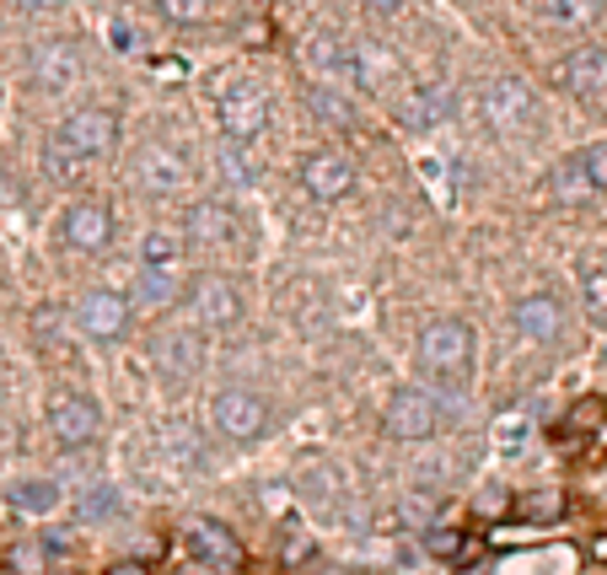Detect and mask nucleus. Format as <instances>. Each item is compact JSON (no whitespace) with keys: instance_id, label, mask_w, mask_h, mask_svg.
Returning a JSON list of instances; mask_svg holds the SVG:
<instances>
[{"instance_id":"obj_1","label":"nucleus","mask_w":607,"mask_h":575,"mask_svg":"<svg viewBox=\"0 0 607 575\" xmlns=\"http://www.w3.org/2000/svg\"><path fill=\"white\" fill-rule=\"evenodd\" d=\"M114 146H119V114H114V108H76V114L55 129V140L43 146V167H49V178L70 183L76 167L108 156Z\"/></svg>"},{"instance_id":"obj_2","label":"nucleus","mask_w":607,"mask_h":575,"mask_svg":"<svg viewBox=\"0 0 607 575\" xmlns=\"http://www.w3.org/2000/svg\"><path fill=\"white\" fill-rule=\"evenodd\" d=\"M468 366H473V329L457 318H435L420 333V371L435 382H462Z\"/></svg>"},{"instance_id":"obj_3","label":"nucleus","mask_w":607,"mask_h":575,"mask_svg":"<svg viewBox=\"0 0 607 575\" xmlns=\"http://www.w3.org/2000/svg\"><path fill=\"white\" fill-rule=\"evenodd\" d=\"M215 119H221V135H226L232 146L258 140L264 124H270V91L258 87V81H237V87H226L221 91V103H215Z\"/></svg>"},{"instance_id":"obj_4","label":"nucleus","mask_w":607,"mask_h":575,"mask_svg":"<svg viewBox=\"0 0 607 575\" xmlns=\"http://www.w3.org/2000/svg\"><path fill=\"white\" fill-rule=\"evenodd\" d=\"M183 544H188V554H194L199 565H211V571H221V575H232L247 565L237 533H232L226 522H215V516H188V522H183Z\"/></svg>"},{"instance_id":"obj_5","label":"nucleus","mask_w":607,"mask_h":575,"mask_svg":"<svg viewBox=\"0 0 607 575\" xmlns=\"http://www.w3.org/2000/svg\"><path fill=\"white\" fill-rule=\"evenodd\" d=\"M350 81L361 91H371V97H382V103H393V97H403V87H409V70H403V60H398L393 49L361 43V49L350 55Z\"/></svg>"},{"instance_id":"obj_6","label":"nucleus","mask_w":607,"mask_h":575,"mask_svg":"<svg viewBox=\"0 0 607 575\" xmlns=\"http://www.w3.org/2000/svg\"><path fill=\"white\" fill-rule=\"evenodd\" d=\"M211 415L226 441H258L264 425H270V403L258 393H247V388H226V393H215Z\"/></svg>"},{"instance_id":"obj_7","label":"nucleus","mask_w":607,"mask_h":575,"mask_svg":"<svg viewBox=\"0 0 607 575\" xmlns=\"http://www.w3.org/2000/svg\"><path fill=\"white\" fill-rule=\"evenodd\" d=\"M81 70H87V60H81V49L70 43V38H55V43H38L28 55V81L38 91H70L76 81H81Z\"/></svg>"},{"instance_id":"obj_8","label":"nucleus","mask_w":607,"mask_h":575,"mask_svg":"<svg viewBox=\"0 0 607 575\" xmlns=\"http://www.w3.org/2000/svg\"><path fill=\"white\" fill-rule=\"evenodd\" d=\"M435 420H441V409L425 388H398L388 398V415H382L393 441H425V436H435Z\"/></svg>"},{"instance_id":"obj_9","label":"nucleus","mask_w":607,"mask_h":575,"mask_svg":"<svg viewBox=\"0 0 607 575\" xmlns=\"http://www.w3.org/2000/svg\"><path fill=\"white\" fill-rule=\"evenodd\" d=\"M302 188L312 194V199L334 205V199H344V194L355 188V162H350L344 152H334V146H323V152H306Z\"/></svg>"},{"instance_id":"obj_10","label":"nucleus","mask_w":607,"mask_h":575,"mask_svg":"<svg viewBox=\"0 0 607 575\" xmlns=\"http://www.w3.org/2000/svg\"><path fill=\"white\" fill-rule=\"evenodd\" d=\"M60 237H65V247H76V253H102V247L114 243V211H108L102 199H76V205L60 215Z\"/></svg>"},{"instance_id":"obj_11","label":"nucleus","mask_w":607,"mask_h":575,"mask_svg":"<svg viewBox=\"0 0 607 575\" xmlns=\"http://www.w3.org/2000/svg\"><path fill=\"white\" fill-rule=\"evenodd\" d=\"M188 306H194V318H199L205 329H232V323L243 318V291H237V280H226V274H205V280H194Z\"/></svg>"},{"instance_id":"obj_12","label":"nucleus","mask_w":607,"mask_h":575,"mask_svg":"<svg viewBox=\"0 0 607 575\" xmlns=\"http://www.w3.org/2000/svg\"><path fill=\"white\" fill-rule=\"evenodd\" d=\"M102 430V415H97V403L81 393H60L49 403V436L60 441V447H87L91 436Z\"/></svg>"},{"instance_id":"obj_13","label":"nucleus","mask_w":607,"mask_h":575,"mask_svg":"<svg viewBox=\"0 0 607 575\" xmlns=\"http://www.w3.org/2000/svg\"><path fill=\"white\" fill-rule=\"evenodd\" d=\"M484 119L495 129H521V124L532 119V87L521 81V76H500V81H489L484 87Z\"/></svg>"},{"instance_id":"obj_14","label":"nucleus","mask_w":607,"mask_h":575,"mask_svg":"<svg viewBox=\"0 0 607 575\" xmlns=\"http://www.w3.org/2000/svg\"><path fill=\"white\" fill-rule=\"evenodd\" d=\"M76 323H81L87 339H119L129 329V296H119V291H87L76 302Z\"/></svg>"},{"instance_id":"obj_15","label":"nucleus","mask_w":607,"mask_h":575,"mask_svg":"<svg viewBox=\"0 0 607 575\" xmlns=\"http://www.w3.org/2000/svg\"><path fill=\"white\" fill-rule=\"evenodd\" d=\"M135 183L167 199V194H178L183 183H188V162L173 146H140L135 152Z\"/></svg>"},{"instance_id":"obj_16","label":"nucleus","mask_w":607,"mask_h":575,"mask_svg":"<svg viewBox=\"0 0 607 575\" xmlns=\"http://www.w3.org/2000/svg\"><path fill=\"white\" fill-rule=\"evenodd\" d=\"M559 81L570 87V97L580 103H607V49H576L570 60L559 65Z\"/></svg>"},{"instance_id":"obj_17","label":"nucleus","mask_w":607,"mask_h":575,"mask_svg":"<svg viewBox=\"0 0 607 575\" xmlns=\"http://www.w3.org/2000/svg\"><path fill=\"white\" fill-rule=\"evenodd\" d=\"M447 114H452V91L435 87V81L403 87V97H398V124L403 129H435Z\"/></svg>"},{"instance_id":"obj_18","label":"nucleus","mask_w":607,"mask_h":575,"mask_svg":"<svg viewBox=\"0 0 607 575\" xmlns=\"http://www.w3.org/2000/svg\"><path fill=\"white\" fill-rule=\"evenodd\" d=\"M511 323H517L521 339H532V344H554V339L565 333V306L538 291V296H521L517 312H511Z\"/></svg>"},{"instance_id":"obj_19","label":"nucleus","mask_w":607,"mask_h":575,"mask_svg":"<svg viewBox=\"0 0 607 575\" xmlns=\"http://www.w3.org/2000/svg\"><path fill=\"white\" fill-rule=\"evenodd\" d=\"M237 237V215L226 211L221 199H199L194 211H188V243L199 247H221Z\"/></svg>"},{"instance_id":"obj_20","label":"nucleus","mask_w":607,"mask_h":575,"mask_svg":"<svg viewBox=\"0 0 607 575\" xmlns=\"http://www.w3.org/2000/svg\"><path fill=\"white\" fill-rule=\"evenodd\" d=\"M151 355H156V366H161L167 377H194V371H199V339H194L188 329H173V333L156 339Z\"/></svg>"},{"instance_id":"obj_21","label":"nucleus","mask_w":607,"mask_h":575,"mask_svg":"<svg viewBox=\"0 0 607 575\" xmlns=\"http://www.w3.org/2000/svg\"><path fill=\"white\" fill-rule=\"evenodd\" d=\"M511 516L527 522V527H548V522L565 516V495H559V489H527V495H517Z\"/></svg>"},{"instance_id":"obj_22","label":"nucleus","mask_w":607,"mask_h":575,"mask_svg":"<svg viewBox=\"0 0 607 575\" xmlns=\"http://www.w3.org/2000/svg\"><path fill=\"white\" fill-rule=\"evenodd\" d=\"M178 259H183L178 232L151 226V232H146V243H140V264H146V270H156V274H178Z\"/></svg>"},{"instance_id":"obj_23","label":"nucleus","mask_w":607,"mask_h":575,"mask_svg":"<svg viewBox=\"0 0 607 575\" xmlns=\"http://www.w3.org/2000/svg\"><path fill=\"white\" fill-rule=\"evenodd\" d=\"M532 6H538V17H548V22L586 28V22H597V17H603L607 0H532Z\"/></svg>"},{"instance_id":"obj_24","label":"nucleus","mask_w":607,"mask_h":575,"mask_svg":"<svg viewBox=\"0 0 607 575\" xmlns=\"http://www.w3.org/2000/svg\"><path fill=\"white\" fill-rule=\"evenodd\" d=\"M554 199H565V205H580L586 194H591V183H586V173H580V156H565L559 167H554Z\"/></svg>"},{"instance_id":"obj_25","label":"nucleus","mask_w":607,"mask_h":575,"mask_svg":"<svg viewBox=\"0 0 607 575\" xmlns=\"http://www.w3.org/2000/svg\"><path fill=\"white\" fill-rule=\"evenodd\" d=\"M11 500L22 506V511H55L60 506V489L49 485V479H22V485H11Z\"/></svg>"},{"instance_id":"obj_26","label":"nucleus","mask_w":607,"mask_h":575,"mask_svg":"<svg viewBox=\"0 0 607 575\" xmlns=\"http://www.w3.org/2000/svg\"><path fill=\"white\" fill-rule=\"evenodd\" d=\"M156 6H161V17L178 22V28H199V22L215 17V0H156Z\"/></svg>"},{"instance_id":"obj_27","label":"nucleus","mask_w":607,"mask_h":575,"mask_svg":"<svg viewBox=\"0 0 607 575\" xmlns=\"http://www.w3.org/2000/svg\"><path fill=\"white\" fill-rule=\"evenodd\" d=\"M580 296H586V312H591V323H603L607 329V264L580 274Z\"/></svg>"},{"instance_id":"obj_28","label":"nucleus","mask_w":607,"mask_h":575,"mask_svg":"<svg viewBox=\"0 0 607 575\" xmlns=\"http://www.w3.org/2000/svg\"><path fill=\"white\" fill-rule=\"evenodd\" d=\"M135 296L146 306H167L178 296V274H156V270H140V285H135Z\"/></svg>"},{"instance_id":"obj_29","label":"nucleus","mask_w":607,"mask_h":575,"mask_svg":"<svg viewBox=\"0 0 607 575\" xmlns=\"http://www.w3.org/2000/svg\"><path fill=\"white\" fill-rule=\"evenodd\" d=\"M302 495H312L317 506H334V495H339V474L329 468V462H312L302 474Z\"/></svg>"},{"instance_id":"obj_30","label":"nucleus","mask_w":607,"mask_h":575,"mask_svg":"<svg viewBox=\"0 0 607 575\" xmlns=\"http://www.w3.org/2000/svg\"><path fill=\"white\" fill-rule=\"evenodd\" d=\"M580 173L591 183V194H607V140H597V146L580 152Z\"/></svg>"},{"instance_id":"obj_31","label":"nucleus","mask_w":607,"mask_h":575,"mask_svg":"<svg viewBox=\"0 0 607 575\" xmlns=\"http://www.w3.org/2000/svg\"><path fill=\"white\" fill-rule=\"evenodd\" d=\"M607 420V398H580L576 409L565 415V430H597Z\"/></svg>"},{"instance_id":"obj_32","label":"nucleus","mask_w":607,"mask_h":575,"mask_svg":"<svg viewBox=\"0 0 607 575\" xmlns=\"http://www.w3.org/2000/svg\"><path fill=\"white\" fill-rule=\"evenodd\" d=\"M430 554H435V559H468V533H457V527L430 533Z\"/></svg>"},{"instance_id":"obj_33","label":"nucleus","mask_w":607,"mask_h":575,"mask_svg":"<svg viewBox=\"0 0 607 575\" xmlns=\"http://www.w3.org/2000/svg\"><path fill=\"white\" fill-rule=\"evenodd\" d=\"M312 103H317V114H323V119H334V124H355V114H350V108L339 103L334 91H312Z\"/></svg>"},{"instance_id":"obj_34","label":"nucleus","mask_w":607,"mask_h":575,"mask_svg":"<svg viewBox=\"0 0 607 575\" xmlns=\"http://www.w3.org/2000/svg\"><path fill=\"white\" fill-rule=\"evenodd\" d=\"M108 511H114V495H108V489L87 495V506H81V516H87V522H91V516H108Z\"/></svg>"},{"instance_id":"obj_35","label":"nucleus","mask_w":607,"mask_h":575,"mask_svg":"<svg viewBox=\"0 0 607 575\" xmlns=\"http://www.w3.org/2000/svg\"><path fill=\"white\" fill-rule=\"evenodd\" d=\"M306 554H312V544H302V533H296V527H285V559L296 565V559H306Z\"/></svg>"},{"instance_id":"obj_36","label":"nucleus","mask_w":607,"mask_h":575,"mask_svg":"<svg viewBox=\"0 0 607 575\" xmlns=\"http://www.w3.org/2000/svg\"><path fill=\"white\" fill-rule=\"evenodd\" d=\"M65 0H17V11H28V17H43V11H60Z\"/></svg>"},{"instance_id":"obj_37","label":"nucleus","mask_w":607,"mask_h":575,"mask_svg":"<svg viewBox=\"0 0 607 575\" xmlns=\"http://www.w3.org/2000/svg\"><path fill=\"white\" fill-rule=\"evenodd\" d=\"M586 559H591V565H607V533H597V538L586 544Z\"/></svg>"},{"instance_id":"obj_38","label":"nucleus","mask_w":607,"mask_h":575,"mask_svg":"<svg viewBox=\"0 0 607 575\" xmlns=\"http://www.w3.org/2000/svg\"><path fill=\"white\" fill-rule=\"evenodd\" d=\"M108 575H156V571H151V565H140V559H119Z\"/></svg>"},{"instance_id":"obj_39","label":"nucleus","mask_w":607,"mask_h":575,"mask_svg":"<svg viewBox=\"0 0 607 575\" xmlns=\"http://www.w3.org/2000/svg\"><path fill=\"white\" fill-rule=\"evenodd\" d=\"M38 559H43V554H38V548H17V571H32V565H38Z\"/></svg>"},{"instance_id":"obj_40","label":"nucleus","mask_w":607,"mask_h":575,"mask_svg":"<svg viewBox=\"0 0 607 575\" xmlns=\"http://www.w3.org/2000/svg\"><path fill=\"white\" fill-rule=\"evenodd\" d=\"M500 500H506V495H500V489H489L484 500H479V511H484V516H495V511H500Z\"/></svg>"},{"instance_id":"obj_41","label":"nucleus","mask_w":607,"mask_h":575,"mask_svg":"<svg viewBox=\"0 0 607 575\" xmlns=\"http://www.w3.org/2000/svg\"><path fill=\"white\" fill-rule=\"evenodd\" d=\"M183 575H221V571H211V565H199V559H194V565H183Z\"/></svg>"},{"instance_id":"obj_42","label":"nucleus","mask_w":607,"mask_h":575,"mask_svg":"<svg viewBox=\"0 0 607 575\" xmlns=\"http://www.w3.org/2000/svg\"><path fill=\"white\" fill-rule=\"evenodd\" d=\"M376 11H398V0H376Z\"/></svg>"}]
</instances>
